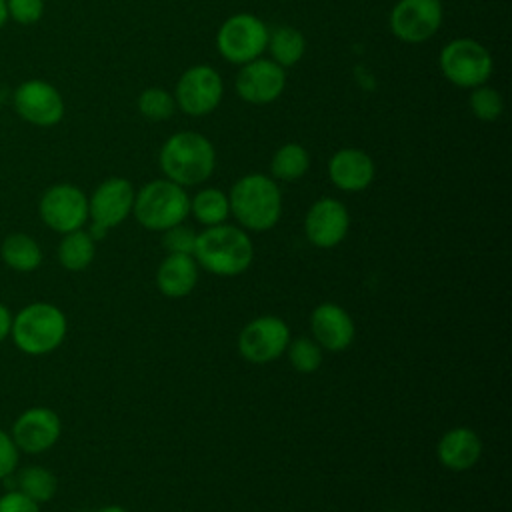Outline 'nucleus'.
Listing matches in <instances>:
<instances>
[{"instance_id": "nucleus-17", "label": "nucleus", "mask_w": 512, "mask_h": 512, "mask_svg": "<svg viewBox=\"0 0 512 512\" xmlns=\"http://www.w3.org/2000/svg\"><path fill=\"white\" fill-rule=\"evenodd\" d=\"M310 328L320 348L330 352L346 350L356 334L352 316L334 302L318 304L310 314Z\"/></svg>"}, {"instance_id": "nucleus-18", "label": "nucleus", "mask_w": 512, "mask_h": 512, "mask_svg": "<svg viewBox=\"0 0 512 512\" xmlns=\"http://www.w3.org/2000/svg\"><path fill=\"white\" fill-rule=\"evenodd\" d=\"M376 174L374 160L360 148H340L328 160V178L342 192L366 190Z\"/></svg>"}, {"instance_id": "nucleus-12", "label": "nucleus", "mask_w": 512, "mask_h": 512, "mask_svg": "<svg viewBox=\"0 0 512 512\" xmlns=\"http://www.w3.org/2000/svg\"><path fill=\"white\" fill-rule=\"evenodd\" d=\"M442 16L440 0H398L390 12V30L406 44H420L438 32Z\"/></svg>"}, {"instance_id": "nucleus-33", "label": "nucleus", "mask_w": 512, "mask_h": 512, "mask_svg": "<svg viewBox=\"0 0 512 512\" xmlns=\"http://www.w3.org/2000/svg\"><path fill=\"white\" fill-rule=\"evenodd\" d=\"M0 512H40V504L18 488H10L0 494Z\"/></svg>"}, {"instance_id": "nucleus-31", "label": "nucleus", "mask_w": 512, "mask_h": 512, "mask_svg": "<svg viewBox=\"0 0 512 512\" xmlns=\"http://www.w3.org/2000/svg\"><path fill=\"white\" fill-rule=\"evenodd\" d=\"M8 16L18 24H34L44 14V0H6Z\"/></svg>"}, {"instance_id": "nucleus-26", "label": "nucleus", "mask_w": 512, "mask_h": 512, "mask_svg": "<svg viewBox=\"0 0 512 512\" xmlns=\"http://www.w3.org/2000/svg\"><path fill=\"white\" fill-rule=\"evenodd\" d=\"M190 212L204 226L224 224L230 216L228 194H224L220 188H202L194 194V198H190Z\"/></svg>"}, {"instance_id": "nucleus-36", "label": "nucleus", "mask_w": 512, "mask_h": 512, "mask_svg": "<svg viewBox=\"0 0 512 512\" xmlns=\"http://www.w3.org/2000/svg\"><path fill=\"white\" fill-rule=\"evenodd\" d=\"M8 20V8H6V0H0V28L6 24Z\"/></svg>"}, {"instance_id": "nucleus-1", "label": "nucleus", "mask_w": 512, "mask_h": 512, "mask_svg": "<svg viewBox=\"0 0 512 512\" xmlns=\"http://www.w3.org/2000/svg\"><path fill=\"white\" fill-rule=\"evenodd\" d=\"M192 256L198 266L216 276H238L250 268L254 244L244 228L224 222L198 232Z\"/></svg>"}, {"instance_id": "nucleus-4", "label": "nucleus", "mask_w": 512, "mask_h": 512, "mask_svg": "<svg viewBox=\"0 0 512 512\" xmlns=\"http://www.w3.org/2000/svg\"><path fill=\"white\" fill-rule=\"evenodd\" d=\"M66 332V314L56 304L30 302L12 316L10 340L28 356H44L62 346Z\"/></svg>"}, {"instance_id": "nucleus-16", "label": "nucleus", "mask_w": 512, "mask_h": 512, "mask_svg": "<svg viewBox=\"0 0 512 512\" xmlns=\"http://www.w3.org/2000/svg\"><path fill=\"white\" fill-rule=\"evenodd\" d=\"M350 228V214L346 206L336 198L316 200L304 216V234L316 248L338 246Z\"/></svg>"}, {"instance_id": "nucleus-27", "label": "nucleus", "mask_w": 512, "mask_h": 512, "mask_svg": "<svg viewBox=\"0 0 512 512\" xmlns=\"http://www.w3.org/2000/svg\"><path fill=\"white\" fill-rule=\"evenodd\" d=\"M468 104H470V112L482 120V122H494L502 116L504 112V100H502V94L492 88V86H476L472 88L470 92V98H468Z\"/></svg>"}, {"instance_id": "nucleus-13", "label": "nucleus", "mask_w": 512, "mask_h": 512, "mask_svg": "<svg viewBox=\"0 0 512 512\" xmlns=\"http://www.w3.org/2000/svg\"><path fill=\"white\" fill-rule=\"evenodd\" d=\"M62 434L60 416L48 406H30L18 414L10 436L20 454H42L50 450Z\"/></svg>"}, {"instance_id": "nucleus-11", "label": "nucleus", "mask_w": 512, "mask_h": 512, "mask_svg": "<svg viewBox=\"0 0 512 512\" xmlns=\"http://www.w3.org/2000/svg\"><path fill=\"white\" fill-rule=\"evenodd\" d=\"M290 344V328L278 316H258L250 320L240 336L238 350L250 364H270L278 360Z\"/></svg>"}, {"instance_id": "nucleus-9", "label": "nucleus", "mask_w": 512, "mask_h": 512, "mask_svg": "<svg viewBox=\"0 0 512 512\" xmlns=\"http://www.w3.org/2000/svg\"><path fill=\"white\" fill-rule=\"evenodd\" d=\"M224 96V82L220 74L208 64H196L182 72L176 82V106L194 118L206 116L218 108Z\"/></svg>"}, {"instance_id": "nucleus-5", "label": "nucleus", "mask_w": 512, "mask_h": 512, "mask_svg": "<svg viewBox=\"0 0 512 512\" xmlns=\"http://www.w3.org/2000/svg\"><path fill=\"white\" fill-rule=\"evenodd\" d=\"M132 214L146 230L164 232L188 218L190 196L180 184L158 178L136 192Z\"/></svg>"}, {"instance_id": "nucleus-35", "label": "nucleus", "mask_w": 512, "mask_h": 512, "mask_svg": "<svg viewBox=\"0 0 512 512\" xmlns=\"http://www.w3.org/2000/svg\"><path fill=\"white\" fill-rule=\"evenodd\" d=\"M96 512H128V510H126V508H122V506H118V504H108V506L98 508Z\"/></svg>"}, {"instance_id": "nucleus-10", "label": "nucleus", "mask_w": 512, "mask_h": 512, "mask_svg": "<svg viewBox=\"0 0 512 512\" xmlns=\"http://www.w3.org/2000/svg\"><path fill=\"white\" fill-rule=\"evenodd\" d=\"M38 216L60 236L80 230L88 222V196L74 184H54L40 196Z\"/></svg>"}, {"instance_id": "nucleus-23", "label": "nucleus", "mask_w": 512, "mask_h": 512, "mask_svg": "<svg viewBox=\"0 0 512 512\" xmlns=\"http://www.w3.org/2000/svg\"><path fill=\"white\" fill-rule=\"evenodd\" d=\"M266 50L270 52V60H274L278 66L292 68L296 66L304 52H306V40L304 34L294 28V26H278L274 32L268 36V46Z\"/></svg>"}, {"instance_id": "nucleus-19", "label": "nucleus", "mask_w": 512, "mask_h": 512, "mask_svg": "<svg viewBox=\"0 0 512 512\" xmlns=\"http://www.w3.org/2000/svg\"><path fill=\"white\" fill-rule=\"evenodd\" d=\"M436 454L444 468L464 472L470 470L480 460L482 440L472 428L456 426L442 434L436 446Z\"/></svg>"}, {"instance_id": "nucleus-8", "label": "nucleus", "mask_w": 512, "mask_h": 512, "mask_svg": "<svg viewBox=\"0 0 512 512\" xmlns=\"http://www.w3.org/2000/svg\"><path fill=\"white\" fill-rule=\"evenodd\" d=\"M134 196L136 190L130 180L122 176H110L102 180L88 198L90 236L94 240H100L110 228L122 224L132 214Z\"/></svg>"}, {"instance_id": "nucleus-34", "label": "nucleus", "mask_w": 512, "mask_h": 512, "mask_svg": "<svg viewBox=\"0 0 512 512\" xmlns=\"http://www.w3.org/2000/svg\"><path fill=\"white\" fill-rule=\"evenodd\" d=\"M12 310L4 304V302H0V344L4 342V340H8L10 338V330H12Z\"/></svg>"}, {"instance_id": "nucleus-30", "label": "nucleus", "mask_w": 512, "mask_h": 512, "mask_svg": "<svg viewBox=\"0 0 512 512\" xmlns=\"http://www.w3.org/2000/svg\"><path fill=\"white\" fill-rule=\"evenodd\" d=\"M196 236H198V232L192 226L180 222V224L164 230L162 244H164L168 254L192 256L194 254V246H196Z\"/></svg>"}, {"instance_id": "nucleus-20", "label": "nucleus", "mask_w": 512, "mask_h": 512, "mask_svg": "<svg viewBox=\"0 0 512 512\" xmlns=\"http://www.w3.org/2000/svg\"><path fill=\"white\" fill-rule=\"evenodd\" d=\"M198 282V264L194 256L168 254L156 270V286L168 298L188 296Z\"/></svg>"}, {"instance_id": "nucleus-2", "label": "nucleus", "mask_w": 512, "mask_h": 512, "mask_svg": "<svg viewBox=\"0 0 512 512\" xmlns=\"http://www.w3.org/2000/svg\"><path fill=\"white\" fill-rule=\"evenodd\" d=\"M228 202L240 228L250 232L274 228L282 214V192L276 180L260 172L238 178L230 188Z\"/></svg>"}, {"instance_id": "nucleus-15", "label": "nucleus", "mask_w": 512, "mask_h": 512, "mask_svg": "<svg viewBox=\"0 0 512 512\" xmlns=\"http://www.w3.org/2000/svg\"><path fill=\"white\" fill-rule=\"evenodd\" d=\"M14 108L20 118L34 126H54L64 116V100L60 92L46 80H26L14 92Z\"/></svg>"}, {"instance_id": "nucleus-14", "label": "nucleus", "mask_w": 512, "mask_h": 512, "mask_svg": "<svg viewBox=\"0 0 512 512\" xmlns=\"http://www.w3.org/2000/svg\"><path fill=\"white\" fill-rule=\"evenodd\" d=\"M236 94L248 104H270L286 88V70L270 58H256L240 66L234 82Z\"/></svg>"}, {"instance_id": "nucleus-28", "label": "nucleus", "mask_w": 512, "mask_h": 512, "mask_svg": "<svg viewBox=\"0 0 512 512\" xmlns=\"http://www.w3.org/2000/svg\"><path fill=\"white\" fill-rule=\"evenodd\" d=\"M138 110L148 120H168L176 110L174 94L164 88H146L138 96Z\"/></svg>"}, {"instance_id": "nucleus-21", "label": "nucleus", "mask_w": 512, "mask_h": 512, "mask_svg": "<svg viewBox=\"0 0 512 512\" xmlns=\"http://www.w3.org/2000/svg\"><path fill=\"white\" fill-rule=\"evenodd\" d=\"M0 258L6 268L28 274L40 268L44 254L36 238L26 232H12L0 244Z\"/></svg>"}, {"instance_id": "nucleus-25", "label": "nucleus", "mask_w": 512, "mask_h": 512, "mask_svg": "<svg viewBox=\"0 0 512 512\" xmlns=\"http://www.w3.org/2000/svg\"><path fill=\"white\" fill-rule=\"evenodd\" d=\"M16 474V488L24 492L28 498L38 502L40 506L44 502H50L56 496L58 480L54 472L40 464H30L14 472Z\"/></svg>"}, {"instance_id": "nucleus-22", "label": "nucleus", "mask_w": 512, "mask_h": 512, "mask_svg": "<svg viewBox=\"0 0 512 512\" xmlns=\"http://www.w3.org/2000/svg\"><path fill=\"white\" fill-rule=\"evenodd\" d=\"M56 256L64 270L82 272L92 264L96 256V240L84 228L66 232L58 242Z\"/></svg>"}, {"instance_id": "nucleus-24", "label": "nucleus", "mask_w": 512, "mask_h": 512, "mask_svg": "<svg viewBox=\"0 0 512 512\" xmlns=\"http://www.w3.org/2000/svg\"><path fill=\"white\" fill-rule=\"evenodd\" d=\"M308 168H310V154L298 142L282 144L270 160L272 178L282 182L300 180L308 172Z\"/></svg>"}, {"instance_id": "nucleus-29", "label": "nucleus", "mask_w": 512, "mask_h": 512, "mask_svg": "<svg viewBox=\"0 0 512 512\" xmlns=\"http://www.w3.org/2000/svg\"><path fill=\"white\" fill-rule=\"evenodd\" d=\"M292 368L300 374H312L322 364V348L314 338H296L286 348Z\"/></svg>"}, {"instance_id": "nucleus-3", "label": "nucleus", "mask_w": 512, "mask_h": 512, "mask_svg": "<svg viewBox=\"0 0 512 512\" xmlns=\"http://www.w3.org/2000/svg\"><path fill=\"white\" fill-rule=\"evenodd\" d=\"M164 176L182 188L206 182L216 166V150L200 132H176L160 148L158 154Z\"/></svg>"}, {"instance_id": "nucleus-7", "label": "nucleus", "mask_w": 512, "mask_h": 512, "mask_svg": "<svg viewBox=\"0 0 512 512\" xmlns=\"http://www.w3.org/2000/svg\"><path fill=\"white\" fill-rule=\"evenodd\" d=\"M268 26L250 12L228 16L216 34L218 54L230 64H246L260 58L268 46Z\"/></svg>"}, {"instance_id": "nucleus-32", "label": "nucleus", "mask_w": 512, "mask_h": 512, "mask_svg": "<svg viewBox=\"0 0 512 512\" xmlns=\"http://www.w3.org/2000/svg\"><path fill=\"white\" fill-rule=\"evenodd\" d=\"M20 462V450L8 430L0 428V480L14 476Z\"/></svg>"}, {"instance_id": "nucleus-6", "label": "nucleus", "mask_w": 512, "mask_h": 512, "mask_svg": "<svg viewBox=\"0 0 512 512\" xmlns=\"http://www.w3.org/2000/svg\"><path fill=\"white\" fill-rule=\"evenodd\" d=\"M442 76L458 88H476L488 82L494 62L484 44L472 38L450 40L438 56Z\"/></svg>"}]
</instances>
